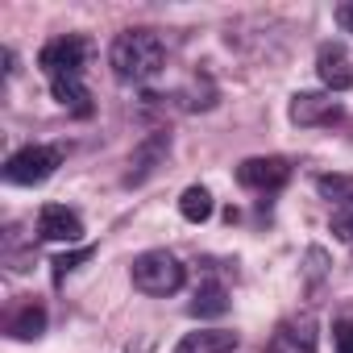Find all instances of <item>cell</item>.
I'll return each instance as SVG.
<instances>
[{
    "label": "cell",
    "instance_id": "obj_18",
    "mask_svg": "<svg viewBox=\"0 0 353 353\" xmlns=\"http://www.w3.org/2000/svg\"><path fill=\"white\" fill-rule=\"evenodd\" d=\"M332 233H336L341 241H353V208H341V212L332 216Z\"/></svg>",
    "mask_w": 353,
    "mask_h": 353
},
{
    "label": "cell",
    "instance_id": "obj_20",
    "mask_svg": "<svg viewBox=\"0 0 353 353\" xmlns=\"http://www.w3.org/2000/svg\"><path fill=\"white\" fill-rule=\"evenodd\" d=\"M336 26H341L345 34H353V0H345V5L336 9Z\"/></svg>",
    "mask_w": 353,
    "mask_h": 353
},
{
    "label": "cell",
    "instance_id": "obj_10",
    "mask_svg": "<svg viewBox=\"0 0 353 353\" xmlns=\"http://www.w3.org/2000/svg\"><path fill=\"white\" fill-rule=\"evenodd\" d=\"M166 150H170V137H166V133H150V137L133 150V158H129V174H125V183H141L145 174H154V166L166 158Z\"/></svg>",
    "mask_w": 353,
    "mask_h": 353
},
{
    "label": "cell",
    "instance_id": "obj_12",
    "mask_svg": "<svg viewBox=\"0 0 353 353\" xmlns=\"http://www.w3.org/2000/svg\"><path fill=\"white\" fill-rule=\"evenodd\" d=\"M270 353H316V332H312V320L295 324H279V332L270 336Z\"/></svg>",
    "mask_w": 353,
    "mask_h": 353
},
{
    "label": "cell",
    "instance_id": "obj_6",
    "mask_svg": "<svg viewBox=\"0 0 353 353\" xmlns=\"http://www.w3.org/2000/svg\"><path fill=\"white\" fill-rule=\"evenodd\" d=\"M38 237L42 241H67V245H75L83 237V221H79V212H71L63 204H46L38 212Z\"/></svg>",
    "mask_w": 353,
    "mask_h": 353
},
{
    "label": "cell",
    "instance_id": "obj_19",
    "mask_svg": "<svg viewBox=\"0 0 353 353\" xmlns=\"http://www.w3.org/2000/svg\"><path fill=\"white\" fill-rule=\"evenodd\" d=\"M332 341H336V353H353V320H341L332 328Z\"/></svg>",
    "mask_w": 353,
    "mask_h": 353
},
{
    "label": "cell",
    "instance_id": "obj_1",
    "mask_svg": "<svg viewBox=\"0 0 353 353\" xmlns=\"http://www.w3.org/2000/svg\"><path fill=\"white\" fill-rule=\"evenodd\" d=\"M108 63H112L117 79H125V83H145V79H154V75L162 71L166 46H162V38H158L154 30H125V34H117L112 50H108Z\"/></svg>",
    "mask_w": 353,
    "mask_h": 353
},
{
    "label": "cell",
    "instance_id": "obj_3",
    "mask_svg": "<svg viewBox=\"0 0 353 353\" xmlns=\"http://www.w3.org/2000/svg\"><path fill=\"white\" fill-rule=\"evenodd\" d=\"M59 162H63L59 145H26L5 162V179L17 183V188H38L59 170Z\"/></svg>",
    "mask_w": 353,
    "mask_h": 353
},
{
    "label": "cell",
    "instance_id": "obj_13",
    "mask_svg": "<svg viewBox=\"0 0 353 353\" xmlns=\"http://www.w3.org/2000/svg\"><path fill=\"white\" fill-rule=\"evenodd\" d=\"M50 92H54V100H59L63 108H71V112H79V117H88V112H92V104H88V88H83V79H79V75L50 79Z\"/></svg>",
    "mask_w": 353,
    "mask_h": 353
},
{
    "label": "cell",
    "instance_id": "obj_17",
    "mask_svg": "<svg viewBox=\"0 0 353 353\" xmlns=\"http://www.w3.org/2000/svg\"><path fill=\"white\" fill-rule=\"evenodd\" d=\"M88 258H92V250H88V245H83V250H75V254H63V258H54V279L63 283V279H67V274H71L79 262H88Z\"/></svg>",
    "mask_w": 353,
    "mask_h": 353
},
{
    "label": "cell",
    "instance_id": "obj_15",
    "mask_svg": "<svg viewBox=\"0 0 353 353\" xmlns=\"http://www.w3.org/2000/svg\"><path fill=\"white\" fill-rule=\"evenodd\" d=\"M316 192L341 208H353V174H320L316 179Z\"/></svg>",
    "mask_w": 353,
    "mask_h": 353
},
{
    "label": "cell",
    "instance_id": "obj_16",
    "mask_svg": "<svg viewBox=\"0 0 353 353\" xmlns=\"http://www.w3.org/2000/svg\"><path fill=\"white\" fill-rule=\"evenodd\" d=\"M179 212H183V221L204 225V221L212 216V196H208V188H188V192L179 196Z\"/></svg>",
    "mask_w": 353,
    "mask_h": 353
},
{
    "label": "cell",
    "instance_id": "obj_9",
    "mask_svg": "<svg viewBox=\"0 0 353 353\" xmlns=\"http://www.w3.org/2000/svg\"><path fill=\"white\" fill-rule=\"evenodd\" d=\"M5 332H9L13 341H34V336H42V332H46V307H42L38 299L17 303V307L9 312V320H5Z\"/></svg>",
    "mask_w": 353,
    "mask_h": 353
},
{
    "label": "cell",
    "instance_id": "obj_11",
    "mask_svg": "<svg viewBox=\"0 0 353 353\" xmlns=\"http://www.w3.org/2000/svg\"><path fill=\"white\" fill-rule=\"evenodd\" d=\"M233 349H237V332L225 328H200L174 345V353H233Z\"/></svg>",
    "mask_w": 353,
    "mask_h": 353
},
{
    "label": "cell",
    "instance_id": "obj_8",
    "mask_svg": "<svg viewBox=\"0 0 353 353\" xmlns=\"http://www.w3.org/2000/svg\"><path fill=\"white\" fill-rule=\"evenodd\" d=\"M316 71H320L324 88H332V92H349V88H353L349 54H345L336 42H324V46H320V54H316Z\"/></svg>",
    "mask_w": 353,
    "mask_h": 353
},
{
    "label": "cell",
    "instance_id": "obj_14",
    "mask_svg": "<svg viewBox=\"0 0 353 353\" xmlns=\"http://www.w3.org/2000/svg\"><path fill=\"white\" fill-rule=\"evenodd\" d=\"M225 312H229V291L221 283H204L196 291V299H192V316L212 320V316H225Z\"/></svg>",
    "mask_w": 353,
    "mask_h": 353
},
{
    "label": "cell",
    "instance_id": "obj_5",
    "mask_svg": "<svg viewBox=\"0 0 353 353\" xmlns=\"http://www.w3.org/2000/svg\"><path fill=\"white\" fill-rule=\"evenodd\" d=\"M291 179V162L287 158H245L237 166V183L250 192H279Z\"/></svg>",
    "mask_w": 353,
    "mask_h": 353
},
{
    "label": "cell",
    "instance_id": "obj_2",
    "mask_svg": "<svg viewBox=\"0 0 353 353\" xmlns=\"http://www.w3.org/2000/svg\"><path fill=\"white\" fill-rule=\"evenodd\" d=\"M133 287L145 295H174L183 287V266L166 250H150L141 258H133Z\"/></svg>",
    "mask_w": 353,
    "mask_h": 353
},
{
    "label": "cell",
    "instance_id": "obj_7",
    "mask_svg": "<svg viewBox=\"0 0 353 353\" xmlns=\"http://www.w3.org/2000/svg\"><path fill=\"white\" fill-rule=\"evenodd\" d=\"M291 121L303 125V129H312V125H332V121H341V104H336L332 96H320V92H299V96L291 100Z\"/></svg>",
    "mask_w": 353,
    "mask_h": 353
},
{
    "label": "cell",
    "instance_id": "obj_4",
    "mask_svg": "<svg viewBox=\"0 0 353 353\" xmlns=\"http://www.w3.org/2000/svg\"><path fill=\"white\" fill-rule=\"evenodd\" d=\"M92 54V42L79 38V34H67V38H54L42 46L38 54V67L46 71V79H63V75H83V63Z\"/></svg>",
    "mask_w": 353,
    "mask_h": 353
}]
</instances>
